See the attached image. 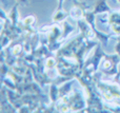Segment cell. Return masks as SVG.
<instances>
[{
  "mask_svg": "<svg viewBox=\"0 0 120 113\" xmlns=\"http://www.w3.org/2000/svg\"><path fill=\"white\" fill-rule=\"evenodd\" d=\"M118 1H119V2H120V0H118Z\"/></svg>",
  "mask_w": 120,
  "mask_h": 113,
  "instance_id": "obj_13",
  "label": "cell"
},
{
  "mask_svg": "<svg viewBox=\"0 0 120 113\" xmlns=\"http://www.w3.org/2000/svg\"><path fill=\"white\" fill-rule=\"evenodd\" d=\"M55 65H56V62H55V59H53V58H49L48 60H46V67L50 68V69L54 68V67H55Z\"/></svg>",
  "mask_w": 120,
  "mask_h": 113,
  "instance_id": "obj_10",
  "label": "cell"
},
{
  "mask_svg": "<svg viewBox=\"0 0 120 113\" xmlns=\"http://www.w3.org/2000/svg\"><path fill=\"white\" fill-rule=\"evenodd\" d=\"M22 51V46L21 44H16V46L14 47V49H13V55L14 56H16V55H19L20 54V52Z\"/></svg>",
  "mask_w": 120,
  "mask_h": 113,
  "instance_id": "obj_8",
  "label": "cell"
},
{
  "mask_svg": "<svg viewBox=\"0 0 120 113\" xmlns=\"http://www.w3.org/2000/svg\"><path fill=\"white\" fill-rule=\"evenodd\" d=\"M59 8H61V6H62V0H59Z\"/></svg>",
  "mask_w": 120,
  "mask_h": 113,
  "instance_id": "obj_12",
  "label": "cell"
},
{
  "mask_svg": "<svg viewBox=\"0 0 120 113\" xmlns=\"http://www.w3.org/2000/svg\"><path fill=\"white\" fill-rule=\"evenodd\" d=\"M103 12H111V8L106 5L105 0H98L97 3L95 5V10H94V14L97 13H103Z\"/></svg>",
  "mask_w": 120,
  "mask_h": 113,
  "instance_id": "obj_1",
  "label": "cell"
},
{
  "mask_svg": "<svg viewBox=\"0 0 120 113\" xmlns=\"http://www.w3.org/2000/svg\"><path fill=\"white\" fill-rule=\"evenodd\" d=\"M59 95V89L56 88V86L55 85H53L52 87H51V97H52L53 101H56L57 97H58Z\"/></svg>",
  "mask_w": 120,
  "mask_h": 113,
  "instance_id": "obj_5",
  "label": "cell"
},
{
  "mask_svg": "<svg viewBox=\"0 0 120 113\" xmlns=\"http://www.w3.org/2000/svg\"><path fill=\"white\" fill-rule=\"evenodd\" d=\"M82 15H83L82 11L79 8H73L70 12V16L72 17L73 19H79L82 17Z\"/></svg>",
  "mask_w": 120,
  "mask_h": 113,
  "instance_id": "obj_2",
  "label": "cell"
},
{
  "mask_svg": "<svg viewBox=\"0 0 120 113\" xmlns=\"http://www.w3.org/2000/svg\"><path fill=\"white\" fill-rule=\"evenodd\" d=\"M34 22H35V17H33V16L26 17V18L23 20V23H24L25 25H30V24H32V23H34Z\"/></svg>",
  "mask_w": 120,
  "mask_h": 113,
  "instance_id": "obj_9",
  "label": "cell"
},
{
  "mask_svg": "<svg viewBox=\"0 0 120 113\" xmlns=\"http://www.w3.org/2000/svg\"><path fill=\"white\" fill-rule=\"evenodd\" d=\"M109 21H110L112 24H120V15L115 13V14H112V16L109 18Z\"/></svg>",
  "mask_w": 120,
  "mask_h": 113,
  "instance_id": "obj_4",
  "label": "cell"
},
{
  "mask_svg": "<svg viewBox=\"0 0 120 113\" xmlns=\"http://www.w3.org/2000/svg\"><path fill=\"white\" fill-rule=\"evenodd\" d=\"M70 89H71V85H64L61 89H59V93L61 95H65V94H68Z\"/></svg>",
  "mask_w": 120,
  "mask_h": 113,
  "instance_id": "obj_7",
  "label": "cell"
},
{
  "mask_svg": "<svg viewBox=\"0 0 120 113\" xmlns=\"http://www.w3.org/2000/svg\"><path fill=\"white\" fill-rule=\"evenodd\" d=\"M11 18L13 20V25H15L17 23V21H18V12L16 10V6L13 8L12 13H11Z\"/></svg>",
  "mask_w": 120,
  "mask_h": 113,
  "instance_id": "obj_6",
  "label": "cell"
},
{
  "mask_svg": "<svg viewBox=\"0 0 120 113\" xmlns=\"http://www.w3.org/2000/svg\"><path fill=\"white\" fill-rule=\"evenodd\" d=\"M116 50H117V53L120 55V42L116 46Z\"/></svg>",
  "mask_w": 120,
  "mask_h": 113,
  "instance_id": "obj_11",
  "label": "cell"
},
{
  "mask_svg": "<svg viewBox=\"0 0 120 113\" xmlns=\"http://www.w3.org/2000/svg\"><path fill=\"white\" fill-rule=\"evenodd\" d=\"M65 17H66V13L62 12L61 8H59V10L54 14V16H53V20H54L55 22H58V21H62Z\"/></svg>",
  "mask_w": 120,
  "mask_h": 113,
  "instance_id": "obj_3",
  "label": "cell"
}]
</instances>
